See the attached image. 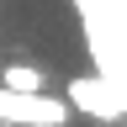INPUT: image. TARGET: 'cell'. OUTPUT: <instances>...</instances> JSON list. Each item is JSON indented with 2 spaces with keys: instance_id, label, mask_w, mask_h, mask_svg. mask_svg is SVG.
Here are the masks:
<instances>
[{
  "instance_id": "6da1fadb",
  "label": "cell",
  "mask_w": 127,
  "mask_h": 127,
  "mask_svg": "<svg viewBox=\"0 0 127 127\" xmlns=\"http://www.w3.org/2000/svg\"><path fill=\"white\" fill-rule=\"evenodd\" d=\"M64 106L85 111L95 122H117V117H127V79H117V74H79V79L64 85Z\"/></svg>"
},
{
  "instance_id": "3957f363",
  "label": "cell",
  "mask_w": 127,
  "mask_h": 127,
  "mask_svg": "<svg viewBox=\"0 0 127 127\" xmlns=\"http://www.w3.org/2000/svg\"><path fill=\"white\" fill-rule=\"evenodd\" d=\"M0 85L16 90V95H48V74L37 64H5L0 69Z\"/></svg>"
},
{
  "instance_id": "7a4b0ae2",
  "label": "cell",
  "mask_w": 127,
  "mask_h": 127,
  "mask_svg": "<svg viewBox=\"0 0 127 127\" xmlns=\"http://www.w3.org/2000/svg\"><path fill=\"white\" fill-rule=\"evenodd\" d=\"M0 122H11V127H64L69 106L58 95H16V90L0 85Z\"/></svg>"
}]
</instances>
